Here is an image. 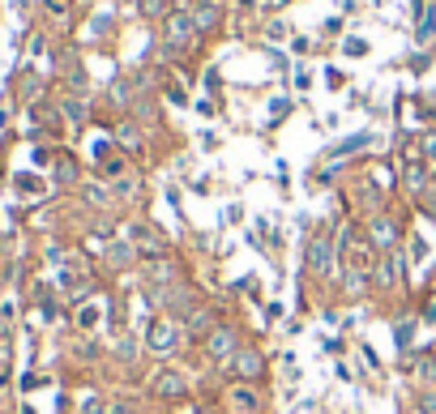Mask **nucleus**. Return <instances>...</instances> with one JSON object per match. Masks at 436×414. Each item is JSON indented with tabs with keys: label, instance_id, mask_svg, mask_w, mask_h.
<instances>
[{
	"label": "nucleus",
	"instance_id": "obj_1",
	"mask_svg": "<svg viewBox=\"0 0 436 414\" xmlns=\"http://www.w3.org/2000/svg\"><path fill=\"white\" fill-rule=\"evenodd\" d=\"M184 333H188V329H184L176 316H158V321L146 329V351L158 355V359H171V355L184 346Z\"/></svg>",
	"mask_w": 436,
	"mask_h": 414
},
{
	"label": "nucleus",
	"instance_id": "obj_2",
	"mask_svg": "<svg viewBox=\"0 0 436 414\" xmlns=\"http://www.w3.org/2000/svg\"><path fill=\"white\" fill-rule=\"evenodd\" d=\"M304 265L313 269V278H334V269H338V244L325 231L313 235L308 248H304Z\"/></svg>",
	"mask_w": 436,
	"mask_h": 414
},
{
	"label": "nucleus",
	"instance_id": "obj_3",
	"mask_svg": "<svg viewBox=\"0 0 436 414\" xmlns=\"http://www.w3.org/2000/svg\"><path fill=\"white\" fill-rule=\"evenodd\" d=\"M231 376L240 381V385H253V381H261L265 376V355L261 351H253V346H240L235 355H231Z\"/></svg>",
	"mask_w": 436,
	"mask_h": 414
},
{
	"label": "nucleus",
	"instance_id": "obj_4",
	"mask_svg": "<svg viewBox=\"0 0 436 414\" xmlns=\"http://www.w3.org/2000/svg\"><path fill=\"white\" fill-rule=\"evenodd\" d=\"M407 269H411V261H407V252H402V248H394V252H385V261L377 265V274H372V282H377L381 291H390V286H398V282L407 278Z\"/></svg>",
	"mask_w": 436,
	"mask_h": 414
},
{
	"label": "nucleus",
	"instance_id": "obj_5",
	"mask_svg": "<svg viewBox=\"0 0 436 414\" xmlns=\"http://www.w3.org/2000/svg\"><path fill=\"white\" fill-rule=\"evenodd\" d=\"M197 34H201V30H197L193 13H184V9L167 13V43H171V47H188V43H193Z\"/></svg>",
	"mask_w": 436,
	"mask_h": 414
},
{
	"label": "nucleus",
	"instance_id": "obj_6",
	"mask_svg": "<svg viewBox=\"0 0 436 414\" xmlns=\"http://www.w3.org/2000/svg\"><path fill=\"white\" fill-rule=\"evenodd\" d=\"M235 351H240L235 329H231V325H214V329H210V338H206V355H210V359H218V363H223V359L231 363V355H235Z\"/></svg>",
	"mask_w": 436,
	"mask_h": 414
},
{
	"label": "nucleus",
	"instance_id": "obj_7",
	"mask_svg": "<svg viewBox=\"0 0 436 414\" xmlns=\"http://www.w3.org/2000/svg\"><path fill=\"white\" fill-rule=\"evenodd\" d=\"M154 398H163V402H180V398H188V381H184V372L163 368V372L154 376Z\"/></svg>",
	"mask_w": 436,
	"mask_h": 414
},
{
	"label": "nucleus",
	"instance_id": "obj_8",
	"mask_svg": "<svg viewBox=\"0 0 436 414\" xmlns=\"http://www.w3.org/2000/svg\"><path fill=\"white\" fill-rule=\"evenodd\" d=\"M227 410L231 414H257L261 410V393H257L253 385H231V393H227Z\"/></svg>",
	"mask_w": 436,
	"mask_h": 414
},
{
	"label": "nucleus",
	"instance_id": "obj_9",
	"mask_svg": "<svg viewBox=\"0 0 436 414\" xmlns=\"http://www.w3.org/2000/svg\"><path fill=\"white\" fill-rule=\"evenodd\" d=\"M368 239H372V248H385V252H394V248H398V227H394L390 218H372V227H368Z\"/></svg>",
	"mask_w": 436,
	"mask_h": 414
},
{
	"label": "nucleus",
	"instance_id": "obj_10",
	"mask_svg": "<svg viewBox=\"0 0 436 414\" xmlns=\"http://www.w3.org/2000/svg\"><path fill=\"white\" fill-rule=\"evenodd\" d=\"M128 239H133V248H137V252H146V257H163V252H167V244H163L150 227H133V231H128Z\"/></svg>",
	"mask_w": 436,
	"mask_h": 414
},
{
	"label": "nucleus",
	"instance_id": "obj_11",
	"mask_svg": "<svg viewBox=\"0 0 436 414\" xmlns=\"http://www.w3.org/2000/svg\"><path fill=\"white\" fill-rule=\"evenodd\" d=\"M193 21H197V30H218L223 9H218V4H210V0H201V4H193Z\"/></svg>",
	"mask_w": 436,
	"mask_h": 414
},
{
	"label": "nucleus",
	"instance_id": "obj_12",
	"mask_svg": "<svg viewBox=\"0 0 436 414\" xmlns=\"http://www.w3.org/2000/svg\"><path fill=\"white\" fill-rule=\"evenodd\" d=\"M133 257H137V248H133V239H128V235H124V239H116V244L107 248V265H111V269L133 265Z\"/></svg>",
	"mask_w": 436,
	"mask_h": 414
},
{
	"label": "nucleus",
	"instance_id": "obj_13",
	"mask_svg": "<svg viewBox=\"0 0 436 414\" xmlns=\"http://www.w3.org/2000/svg\"><path fill=\"white\" fill-rule=\"evenodd\" d=\"M402 180H407L411 192H424V188H428V167H424V162H407V167H402Z\"/></svg>",
	"mask_w": 436,
	"mask_h": 414
},
{
	"label": "nucleus",
	"instance_id": "obj_14",
	"mask_svg": "<svg viewBox=\"0 0 436 414\" xmlns=\"http://www.w3.org/2000/svg\"><path fill=\"white\" fill-rule=\"evenodd\" d=\"M364 145H372V133H355V137H347V141H338L330 154L334 158H343V154H355V150H364Z\"/></svg>",
	"mask_w": 436,
	"mask_h": 414
},
{
	"label": "nucleus",
	"instance_id": "obj_15",
	"mask_svg": "<svg viewBox=\"0 0 436 414\" xmlns=\"http://www.w3.org/2000/svg\"><path fill=\"white\" fill-rule=\"evenodd\" d=\"M98 321H103V308H98V304H94V299H90V304H86V308H81V312H77V325H81V329H94V325H98Z\"/></svg>",
	"mask_w": 436,
	"mask_h": 414
},
{
	"label": "nucleus",
	"instance_id": "obj_16",
	"mask_svg": "<svg viewBox=\"0 0 436 414\" xmlns=\"http://www.w3.org/2000/svg\"><path fill=\"white\" fill-rule=\"evenodd\" d=\"M81 192H86L90 205H111V188H103V184H86Z\"/></svg>",
	"mask_w": 436,
	"mask_h": 414
},
{
	"label": "nucleus",
	"instance_id": "obj_17",
	"mask_svg": "<svg viewBox=\"0 0 436 414\" xmlns=\"http://www.w3.org/2000/svg\"><path fill=\"white\" fill-rule=\"evenodd\" d=\"M394 342H398V351H407V346L415 342V325H398V329H394Z\"/></svg>",
	"mask_w": 436,
	"mask_h": 414
},
{
	"label": "nucleus",
	"instance_id": "obj_18",
	"mask_svg": "<svg viewBox=\"0 0 436 414\" xmlns=\"http://www.w3.org/2000/svg\"><path fill=\"white\" fill-rule=\"evenodd\" d=\"M420 381H424V385H436V359H424V363H420Z\"/></svg>",
	"mask_w": 436,
	"mask_h": 414
},
{
	"label": "nucleus",
	"instance_id": "obj_19",
	"mask_svg": "<svg viewBox=\"0 0 436 414\" xmlns=\"http://www.w3.org/2000/svg\"><path fill=\"white\" fill-rule=\"evenodd\" d=\"M420 145H424V158L436 162V128H432V133H424V141H420Z\"/></svg>",
	"mask_w": 436,
	"mask_h": 414
},
{
	"label": "nucleus",
	"instance_id": "obj_20",
	"mask_svg": "<svg viewBox=\"0 0 436 414\" xmlns=\"http://www.w3.org/2000/svg\"><path fill=\"white\" fill-rule=\"evenodd\" d=\"M343 51H347V56H364V51H368V43H364V38H347V43H343Z\"/></svg>",
	"mask_w": 436,
	"mask_h": 414
},
{
	"label": "nucleus",
	"instance_id": "obj_21",
	"mask_svg": "<svg viewBox=\"0 0 436 414\" xmlns=\"http://www.w3.org/2000/svg\"><path fill=\"white\" fill-rule=\"evenodd\" d=\"M81 414H107L103 398H86V402H81Z\"/></svg>",
	"mask_w": 436,
	"mask_h": 414
},
{
	"label": "nucleus",
	"instance_id": "obj_22",
	"mask_svg": "<svg viewBox=\"0 0 436 414\" xmlns=\"http://www.w3.org/2000/svg\"><path fill=\"white\" fill-rule=\"evenodd\" d=\"M120 141H124V145H133V150L141 145V137H137V128H120Z\"/></svg>",
	"mask_w": 436,
	"mask_h": 414
},
{
	"label": "nucleus",
	"instance_id": "obj_23",
	"mask_svg": "<svg viewBox=\"0 0 436 414\" xmlns=\"http://www.w3.org/2000/svg\"><path fill=\"white\" fill-rule=\"evenodd\" d=\"M141 13H146V17H158V13H163V0H141Z\"/></svg>",
	"mask_w": 436,
	"mask_h": 414
},
{
	"label": "nucleus",
	"instance_id": "obj_24",
	"mask_svg": "<svg viewBox=\"0 0 436 414\" xmlns=\"http://www.w3.org/2000/svg\"><path fill=\"white\" fill-rule=\"evenodd\" d=\"M56 180H60V184H73V162H60V171H56Z\"/></svg>",
	"mask_w": 436,
	"mask_h": 414
},
{
	"label": "nucleus",
	"instance_id": "obj_25",
	"mask_svg": "<svg viewBox=\"0 0 436 414\" xmlns=\"http://www.w3.org/2000/svg\"><path fill=\"white\" fill-rule=\"evenodd\" d=\"M411 257H415V261H424V257H428V244H424V239H415V244H411Z\"/></svg>",
	"mask_w": 436,
	"mask_h": 414
},
{
	"label": "nucleus",
	"instance_id": "obj_26",
	"mask_svg": "<svg viewBox=\"0 0 436 414\" xmlns=\"http://www.w3.org/2000/svg\"><path fill=\"white\" fill-rule=\"evenodd\" d=\"M325 81H330V86L338 90V86H343V73H338V68H325Z\"/></svg>",
	"mask_w": 436,
	"mask_h": 414
},
{
	"label": "nucleus",
	"instance_id": "obj_27",
	"mask_svg": "<svg viewBox=\"0 0 436 414\" xmlns=\"http://www.w3.org/2000/svg\"><path fill=\"white\" fill-rule=\"evenodd\" d=\"M424 414H436V393H424Z\"/></svg>",
	"mask_w": 436,
	"mask_h": 414
},
{
	"label": "nucleus",
	"instance_id": "obj_28",
	"mask_svg": "<svg viewBox=\"0 0 436 414\" xmlns=\"http://www.w3.org/2000/svg\"><path fill=\"white\" fill-rule=\"evenodd\" d=\"M111 414H128V402H116V406H111Z\"/></svg>",
	"mask_w": 436,
	"mask_h": 414
},
{
	"label": "nucleus",
	"instance_id": "obj_29",
	"mask_svg": "<svg viewBox=\"0 0 436 414\" xmlns=\"http://www.w3.org/2000/svg\"><path fill=\"white\" fill-rule=\"evenodd\" d=\"M424 316H428V321H436V299L428 304V312H424Z\"/></svg>",
	"mask_w": 436,
	"mask_h": 414
}]
</instances>
